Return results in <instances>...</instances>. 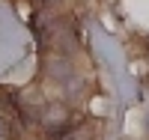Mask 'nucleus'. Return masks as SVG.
I'll use <instances>...</instances> for the list:
<instances>
[{
    "label": "nucleus",
    "instance_id": "1",
    "mask_svg": "<svg viewBox=\"0 0 149 140\" xmlns=\"http://www.w3.org/2000/svg\"><path fill=\"white\" fill-rule=\"evenodd\" d=\"M63 140H93V131L86 125H78V128H69L63 134Z\"/></svg>",
    "mask_w": 149,
    "mask_h": 140
}]
</instances>
